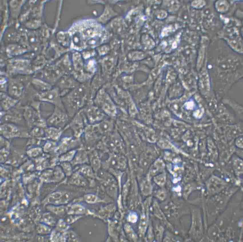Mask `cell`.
<instances>
[{"label":"cell","mask_w":243,"mask_h":242,"mask_svg":"<svg viewBox=\"0 0 243 242\" xmlns=\"http://www.w3.org/2000/svg\"><path fill=\"white\" fill-rule=\"evenodd\" d=\"M70 119L65 110L56 108L46 120L47 126L61 128L64 130Z\"/></svg>","instance_id":"obj_1"},{"label":"cell","mask_w":243,"mask_h":242,"mask_svg":"<svg viewBox=\"0 0 243 242\" xmlns=\"http://www.w3.org/2000/svg\"><path fill=\"white\" fill-rule=\"evenodd\" d=\"M87 122L82 110L76 113L70 119L64 130L70 128L74 135L78 137L84 132Z\"/></svg>","instance_id":"obj_2"},{"label":"cell","mask_w":243,"mask_h":242,"mask_svg":"<svg viewBox=\"0 0 243 242\" xmlns=\"http://www.w3.org/2000/svg\"><path fill=\"white\" fill-rule=\"evenodd\" d=\"M23 112L21 113L17 111H1V123H10L22 126H24V123L26 125L23 118Z\"/></svg>","instance_id":"obj_3"},{"label":"cell","mask_w":243,"mask_h":242,"mask_svg":"<svg viewBox=\"0 0 243 242\" xmlns=\"http://www.w3.org/2000/svg\"><path fill=\"white\" fill-rule=\"evenodd\" d=\"M82 111L87 123L90 124L100 122L105 116L104 113L96 109H88Z\"/></svg>","instance_id":"obj_4"},{"label":"cell","mask_w":243,"mask_h":242,"mask_svg":"<svg viewBox=\"0 0 243 242\" xmlns=\"http://www.w3.org/2000/svg\"><path fill=\"white\" fill-rule=\"evenodd\" d=\"M86 199L89 202L93 203L95 201L96 197L93 195H89L86 196Z\"/></svg>","instance_id":"obj_5"},{"label":"cell","mask_w":243,"mask_h":242,"mask_svg":"<svg viewBox=\"0 0 243 242\" xmlns=\"http://www.w3.org/2000/svg\"><path fill=\"white\" fill-rule=\"evenodd\" d=\"M128 218L130 221L132 222H134L137 220V216L135 214L132 213L129 215Z\"/></svg>","instance_id":"obj_6"}]
</instances>
